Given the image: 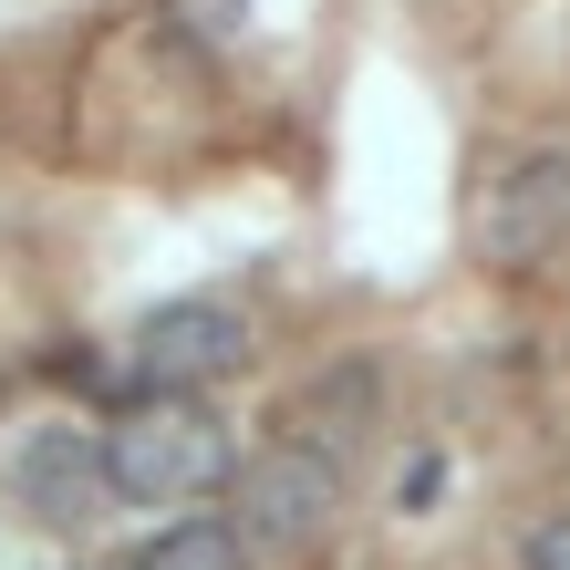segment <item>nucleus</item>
Instances as JSON below:
<instances>
[{
    "mask_svg": "<svg viewBox=\"0 0 570 570\" xmlns=\"http://www.w3.org/2000/svg\"><path fill=\"white\" fill-rule=\"evenodd\" d=\"M177 11H187L197 31H239V11H249V0H177Z\"/></svg>",
    "mask_w": 570,
    "mask_h": 570,
    "instance_id": "obj_8",
    "label": "nucleus"
},
{
    "mask_svg": "<svg viewBox=\"0 0 570 570\" xmlns=\"http://www.w3.org/2000/svg\"><path fill=\"white\" fill-rule=\"evenodd\" d=\"M249 363V312L239 301H156L125 332V374L146 394H208Z\"/></svg>",
    "mask_w": 570,
    "mask_h": 570,
    "instance_id": "obj_3",
    "label": "nucleus"
},
{
    "mask_svg": "<svg viewBox=\"0 0 570 570\" xmlns=\"http://www.w3.org/2000/svg\"><path fill=\"white\" fill-rule=\"evenodd\" d=\"M332 509H343V466H332V446L291 435V446H271L239 478V550L291 570V560H312L332 540Z\"/></svg>",
    "mask_w": 570,
    "mask_h": 570,
    "instance_id": "obj_2",
    "label": "nucleus"
},
{
    "mask_svg": "<svg viewBox=\"0 0 570 570\" xmlns=\"http://www.w3.org/2000/svg\"><path fill=\"white\" fill-rule=\"evenodd\" d=\"M529 570H570V519H540L529 529V550H519Z\"/></svg>",
    "mask_w": 570,
    "mask_h": 570,
    "instance_id": "obj_7",
    "label": "nucleus"
},
{
    "mask_svg": "<svg viewBox=\"0 0 570 570\" xmlns=\"http://www.w3.org/2000/svg\"><path fill=\"white\" fill-rule=\"evenodd\" d=\"M136 570H249V550H239L228 519H177V529H156L136 550Z\"/></svg>",
    "mask_w": 570,
    "mask_h": 570,
    "instance_id": "obj_6",
    "label": "nucleus"
},
{
    "mask_svg": "<svg viewBox=\"0 0 570 570\" xmlns=\"http://www.w3.org/2000/svg\"><path fill=\"white\" fill-rule=\"evenodd\" d=\"M570 239V146H519L478 187V249L498 271H540Z\"/></svg>",
    "mask_w": 570,
    "mask_h": 570,
    "instance_id": "obj_4",
    "label": "nucleus"
},
{
    "mask_svg": "<svg viewBox=\"0 0 570 570\" xmlns=\"http://www.w3.org/2000/svg\"><path fill=\"white\" fill-rule=\"evenodd\" d=\"M11 498H21L42 529H62V540L105 529V509H115V456H105V435H83V425H31L21 446H11Z\"/></svg>",
    "mask_w": 570,
    "mask_h": 570,
    "instance_id": "obj_5",
    "label": "nucleus"
},
{
    "mask_svg": "<svg viewBox=\"0 0 570 570\" xmlns=\"http://www.w3.org/2000/svg\"><path fill=\"white\" fill-rule=\"evenodd\" d=\"M115 456V498L125 509H197L239 478V446H228V415L197 405V394H146L136 415L105 435Z\"/></svg>",
    "mask_w": 570,
    "mask_h": 570,
    "instance_id": "obj_1",
    "label": "nucleus"
}]
</instances>
